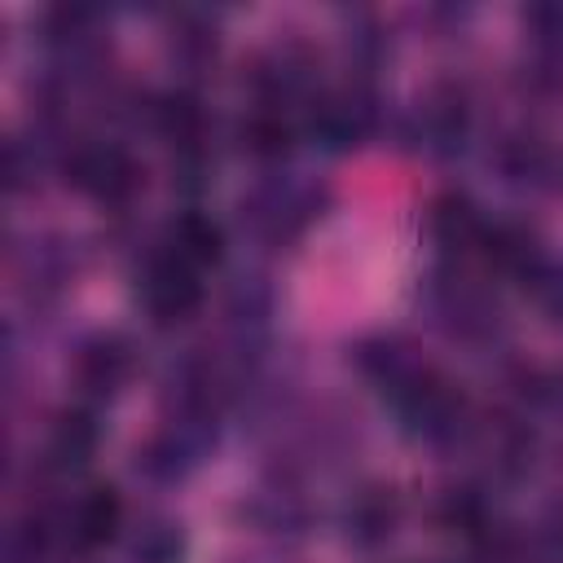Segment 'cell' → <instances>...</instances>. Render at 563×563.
Wrapping results in <instances>:
<instances>
[{"label":"cell","instance_id":"1","mask_svg":"<svg viewBox=\"0 0 563 563\" xmlns=\"http://www.w3.org/2000/svg\"><path fill=\"white\" fill-rule=\"evenodd\" d=\"M141 299H145V308H150V317L154 321H185L194 308H198V299H202V286H198V268H189V264H180L176 255H158V260H150L145 264V277H141Z\"/></svg>","mask_w":563,"mask_h":563},{"label":"cell","instance_id":"2","mask_svg":"<svg viewBox=\"0 0 563 563\" xmlns=\"http://www.w3.org/2000/svg\"><path fill=\"white\" fill-rule=\"evenodd\" d=\"M66 172H70V180H75L84 194H92V198H101V202H119V198H128V194L141 185L136 163H132L123 150H114V145H79V150L70 154Z\"/></svg>","mask_w":563,"mask_h":563},{"label":"cell","instance_id":"3","mask_svg":"<svg viewBox=\"0 0 563 563\" xmlns=\"http://www.w3.org/2000/svg\"><path fill=\"white\" fill-rule=\"evenodd\" d=\"M374 119H378L374 97L347 88V92L325 97V101L312 110L308 128H312V136H317L325 150H352V145H361V141L374 132Z\"/></svg>","mask_w":563,"mask_h":563},{"label":"cell","instance_id":"4","mask_svg":"<svg viewBox=\"0 0 563 563\" xmlns=\"http://www.w3.org/2000/svg\"><path fill=\"white\" fill-rule=\"evenodd\" d=\"M75 374L97 396L119 391L128 383V374H132V347H128V339H119V334H92L79 347V356H75Z\"/></svg>","mask_w":563,"mask_h":563},{"label":"cell","instance_id":"5","mask_svg":"<svg viewBox=\"0 0 563 563\" xmlns=\"http://www.w3.org/2000/svg\"><path fill=\"white\" fill-rule=\"evenodd\" d=\"M396 497H391V488H365V493H356L352 501H347V510H343V528H347V541H356V545H365V550H374V545H383L391 532H396Z\"/></svg>","mask_w":563,"mask_h":563},{"label":"cell","instance_id":"6","mask_svg":"<svg viewBox=\"0 0 563 563\" xmlns=\"http://www.w3.org/2000/svg\"><path fill=\"white\" fill-rule=\"evenodd\" d=\"M167 255H176V260L189 264V268L216 264V260L224 255V233H220V224H216L211 216L185 211V216H176L172 229H167Z\"/></svg>","mask_w":563,"mask_h":563},{"label":"cell","instance_id":"7","mask_svg":"<svg viewBox=\"0 0 563 563\" xmlns=\"http://www.w3.org/2000/svg\"><path fill=\"white\" fill-rule=\"evenodd\" d=\"M119 523H123V501H119V493H114L110 484H97V488H88V493L75 501L70 537H75L79 545H106V541H114Z\"/></svg>","mask_w":563,"mask_h":563},{"label":"cell","instance_id":"8","mask_svg":"<svg viewBox=\"0 0 563 563\" xmlns=\"http://www.w3.org/2000/svg\"><path fill=\"white\" fill-rule=\"evenodd\" d=\"M484 220L479 211L471 207V198L462 194H444L435 207H431V233L449 246V251H466V246H479L484 242Z\"/></svg>","mask_w":563,"mask_h":563},{"label":"cell","instance_id":"9","mask_svg":"<svg viewBox=\"0 0 563 563\" xmlns=\"http://www.w3.org/2000/svg\"><path fill=\"white\" fill-rule=\"evenodd\" d=\"M97 449V422L88 409H66L57 422H53V435H48V457L57 466H84Z\"/></svg>","mask_w":563,"mask_h":563},{"label":"cell","instance_id":"10","mask_svg":"<svg viewBox=\"0 0 563 563\" xmlns=\"http://www.w3.org/2000/svg\"><path fill=\"white\" fill-rule=\"evenodd\" d=\"M422 136L435 154H453L466 136V110L457 97H431L422 110Z\"/></svg>","mask_w":563,"mask_h":563},{"label":"cell","instance_id":"11","mask_svg":"<svg viewBox=\"0 0 563 563\" xmlns=\"http://www.w3.org/2000/svg\"><path fill=\"white\" fill-rule=\"evenodd\" d=\"M154 123H158L172 141L194 145L198 132H202V106H198V97H189V92H167V97H158V106H154Z\"/></svg>","mask_w":563,"mask_h":563},{"label":"cell","instance_id":"12","mask_svg":"<svg viewBox=\"0 0 563 563\" xmlns=\"http://www.w3.org/2000/svg\"><path fill=\"white\" fill-rule=\"evenodd\" d=\"M242 145L255 158H282L290 150V123L277 110H260V114H251L242 123Z\"/></svg>","mask_w":563,"mask_h":563},{"label":"cell","instance_id":"13","mask_svg":"<svg viewBox=\"0 0 563 563\" xmlns=\"http://www.w3.org/2000/svg\"><path fill=\"white\" fill-rule=\"evenodd\" d=\"M180 554H185V541H180L176 523H167V519L145 523L136 532V541H132V559L136 563H180Z\"/></svg>","mask_w":563,"mask_h":563},{"label":"cell","instance_id":"14","mask_svg":"<svg viewBox=\"0 0 563 563\" xmlns=\"http://www.w3.org/2000/svg\"><path fill=\"white\" fill-rule=\"evenodd\" d=\"M528 286L537 290L541 308H545L554 321H563V264H541Z\"/></svg>","mask_w":563,"mask_h":563}]
</instances>
